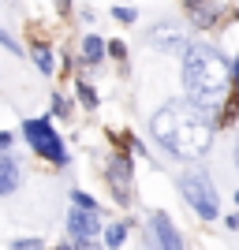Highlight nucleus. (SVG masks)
I'll list each match as a JSON object with an SVG mask.
<instances>
[{"instance_id": "f257e3e1", "label": "nucleus", "mask_w": 239, "mask_h": 250, "mask_svg": "<svg viewBox=\"0 0 239 250\" xmlns=\"http://www.w3.org/2000/svg\"><path fill=\"white\" fill-rule=\"evenodd\" d=\"M153 138L168 153L187 157V161H198L213 146V116L206 108H198L191 101H172L165 104L161 112L153 116Z\"/></svg>"}, {"instance_id": "f03ea898", "label": "nucleus", "mask_w": 239, "mask_h": 250, "mask_svg": "<svg viewBox=\"0 0 239 250\" xmlns=\"http://www.w3.org/2000/svg\"><path fill=\"white\" fill-rule=\"evenodd\" d=\"M232 63L209 45H187L183 52V86L191 94V104L213 112L220 101H228Z\"/></svg>"}, {"instance_id": "7ed1b4c3", "label": "nucleus", "mask_w": 239, "mask_h": 250, "mask_svg": "<svg viewBox=\"0 0 239 250\" xmlns=\"http://www.w3.org/2000/svg\"><path fill=\"white\" fill-rule=\"evenodd\" d=\"M22 135H26V142H30L34 153H42L45 161H52V165H67V149H64L60 135L52 131L49 120H26V124H22Z\"/></svg>"}, {"instance_id": "20e7f679", "label": "nucleus", "mask_w": 239, "mask_h": 250, "mask_svg": "<svg viewBox=\"0 0 239 250\" xmlns=\"http://www.w3.org/2000/svg\"><path fill=\"white\" fill-rule=\"evenodd\" d=\"M179 187H183V198H187V206L195 209L202 220H217L220 206H217V190H213V183H209L202 172H187V176L179 179Z\"/></svg>"}, {"instance_id": "39448f33", "label": "nucleus", "mask_w": 239, "mask_h": 250, "mask_svg": "<svg viewBox=\"0 0 239 250\" xmlns=\"http://www.w3.org/2000/svg\"><path fill=\"white\" fill-rule=\"evenodd\" d=\"M146 42L161 52H187V34L179 30L176 22H157L153 30L146 34Z\"/></svg>"}, {"instance_id": "423d86ee", "label": "nucleus", "mask_w": 239, "mask_h": 250, "mask_svg": "<svg viewBox=\"0 0 239 250\" xmlns=\"http://www.w3.org/2000/svg\"><path fill=\"white\" fill-rule=\"evenodd\" d=\"M150 243H153V250H183V239H179L176 224H172L165 213H153V217H150Z\"/></svg>"}, {"instance_id": "0eeeda50", "label": "nucleus", "mask_w": 239, "mask_h": 250, "mask_svg": "<svg viewBox=\"0 0 239 250\" xmlns=\"http://www.w3.org/2000/svg\"><path fill=\"white\" fill-rule=\"evenodd\" d=\"M109 183H112L116 202L127 206V202H131V161H127L124 153H116L112 161H109Z\"/></svg>"}, {"instance_id": "6e6552de", "label": "nucleus", "mask_w": 239, "mask_h": 250, "mask_svg": "<svg viewBox=\"0 0 239 250\" xmlns=\"http://www.w3.org/2000/svg\"><path fill=\"white\" fill-rule=\"evenodd\" d=\"M67 231H71L79 243H90L101 231V220L97 213H86V209H71V217H67Z\"/></svg>"}, {"instance_id": "1a4fd4ad", "label": "nucleus", "mask_w": 239, "mask_h": 250, "mask_svg": "<svg viewBox=\"0 0 239 250\" xmlns=\"http://www.w3.org/2000/svg\"><path fill=\"white\" fill-rule=\"evenodd\" d=\"M187 15H191V22H195L198 30H209V26H217L220 8L213 0H187Z\"/></svg>"}, {"instance_id": "9d476101", "label": "nucleus", "mask_w": 239, "mask_h": 250, "mask_svg": "<svg viewBox=\"0 0 239 250\" xmlns=\"http://www.w3.org/2000/svg\"><path fill=\"white\" fill-rule=\"evenodd\" d=\"M19 179H22L19 161L11 153H0V194H11V190L19 187Z\"/></svg>"}, {"instance_id": "9b49d317", "label": "nucleus", "mask_w": 239, "mask_h": 250, "mask_svg": "<svg viewBox=\"0 0 239 250\" xmlns=\"http://www.w3.org/2000/svg\"><path fill=\"white\" fill-rule=\"evenodd\" d=\"M83 56H86L90 63H97V60L105 56V42H101V38H94V34H90V38H83Z\"/></svg>"}, {"instance_id": "f8f14e48", "label": "nucleus", "mask_w": 239, "mask_h": 250, "mask_svg": "<svg viewBox=\"0 0 239 250\" xmlns=\"http://www.w3.org/2000/svg\"><path fill=\"white\" fill-rule=\"evenodd\" d=\"M124 239H127V224H109V228H105V247L109 250L124 247Z\"/></svg>"}, {"instance_id": "ddd939ff", "label": "nucleus", "mask_w": 239, "mask_h": 250, "mask_svg": "<svg viewBox=\"0 0 239 250\" xmlns=\"http://www.w3.org/2000/svg\"><path fill=\"white\" fill-rule=\"evenodd\" d=\"M34 60H38V67H42V75H52V52L45 49V45L34 49Z\"/></svg>"}, {"instance_id": "4468645a", "label": "nucleus", "mask_w": 239, "mask_h": 250, "mask_svg": "<svg viewBox=\"0 0 239 250\" xmlns=\"http://www.w3.org/2000/svg\"><path fill=\"white\" fill-rule=\"evenodd\" d=\"M71 198H75V206H79V209H86V213H97V202L90 198V194H83V190H71Z\"/></svg>"}, {"instance_id": "2eb2a0df", "label": "nucleus", "mask_w": 239, "mask_h": 250, "mask_svg": "<svg viewBox=\"0 0 239 250\" xmlns=\"http://www.w3.org/2000/svg\"><path fill=\"white\" fill-rule=\"evenodd\" d=\"M79 97H83V104H86V108H94V104H97L94 86H86V83H79Z\"/></svg>"}, {"instance_id": "dca6fc26", "label": "nucleus", "mask_w": 239, "mask_h": 250, "mask_svg": "<svg viewBox=\"0 0 239 250\" xmlns=\"http://www.w3.org/2000/svg\"><path fill=\"white\" fill-rule=\"evenodd\" d=\"M0 45H4V49H8V52H15V56H19V42H15V38H11V34L8 30H4V26H0Z\"/></svg>"}, {"instance_id": "f3484780", "label": "nucleus", "mask_w": 239, "mask_h": 250, "mask_svg": "<svg viewBox=\"0 0 239 250\" xmlns=\"http://www.w3.org/2000/svg\"><path fill=\"white\" fill-rule=\"evenodd\" d=\"M11 250H45V247H42V239H19Z\"/></svg>"}, {"instance_id": "a211bd4d", "label": "nucleus", "mask_w": 239, "mask_h": 250, "mask_svg": "<svg viewBox=\"0 0 239 250\" xmlns=\"http://www.w3.org/2000/svg\"><path fill=\"white\" fill-rule=\"evenodd\" d=\"M52 112H60V116H67V101H64L60 94H52Z\"/></svg>"}, {"instance_id": "6ab92c4d", "label": "nucleus", "mask_w": 239, "mask_h": 250, "mask_svg": "<svg viewBox=\"0 0 239 250\" xmlns=\"http://www.w3.org/2000/svg\"><path fill=\"white\" fill-rule=\"evenodd\" d=\"M109 52H112L116 60H124V56H127V49H124V42H109Z\"/></svg>"}, {"instance_id": "aec40b11", "label": "nucleus", "mask_w": 239, "mask_h": 250, "mask_svg": "<svg viewBox=\"0 0 239 250\" xmlns=\"http://www.w3.org/2000/svg\"><path fill=\"white\" fill-rule=\"evenodd\" d=\"M116 19H120V22H135V11H131V8H116Z\"/></svg>"}, {"instance_id": "412c9836", "label": "nucleus", "mask_w": 239, "mask_h": 250, "mask_svg": "<svg viewBox=\"0 0 239 250\" xmlns=\"http://www.w3.org/2000/svg\"><path fill=\"white\" fill-rule=\"evenodd\" d=\"M232 83H236V90H239V60L232 63Z\"/></svg>"}, {"instance_id": "4be33fe9", "label": "nucleus", "mask_w": 239, "mask_h": 250, "mask_svg": "<svg viewBox=\"0 0 239 250\" xmlns=\"http://www.w3.org/2000/svg\"><path fill=\"white\" fill-rule=\"evenodd\" d=\"M75 250H101V247H97V243L90 239V243H79V247H75Z\"/></svg>"}, {"instance_id": "5701e85b", "label": "nucleus", "mask_w": 239, "mask_h": 250, "mask_svg": "<svg viewBox=\"0 0 239 250\" xmlns=\"http://www.w3.org/2000/svg\"><path fill=\"white\" fill-rule=\"evenodd\" d=\"M11 146V135H4V131H0V149H8Z\"/></svg>"}, {"instance_id": "b1692460", "label": "nucleus", "mask_w": 239, "mask_h": 250, "mask_svg": "<svg viewBox=\"0 0 239 250\" xmlns=\"http://www.w3.org/2000/svg\"><path fill=\"white\" fill-rule=\"evenodd\" d=\"M236 165H239V142H236Z\"/></svg>"}, {"instance_id": "393cba45", "label": "nucleus", "mask_w": 239, "mask_h": 250, "mask_svg": "<svg viewBox=\"0 0 239 250\" xmlns=\"http://www.w3.org/2000/svg\"><path fill=\"white\" fill-rule=\"evenodd\" d=\"M56 250H71V247H56Z\"/></svg>"}, {"instance_id": "a878e982", "label": "nucleus", "mask_w": 239, "mask_h": 250, "mask_svg": "<svg viewBox=\"0 0 239 250\" xmlns=\"http://www.w3.org/2000/svg\"><path fill=\"white\" fill-rule=\"evenodd\" d=\"M236 202H239V194H236Z\"/></svg>"}]
</instances>
